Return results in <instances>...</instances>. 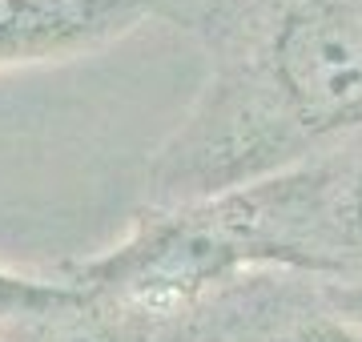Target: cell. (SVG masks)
<instances>
[{"mask_svg":"<svg viewBox=\"0 0 362 342\" xmlns=\"http://www.w3.org/2000/svg\"><path fill=\"white\" fill-rule=\"evenodd\" d=\"M266 89L302 133L362 121V0H294L266 40Z\"/></svg>","mask_w":362,"mask_h":342,"instance_id":"2","label":"cell"},{"mask_svg":"<svg viewBox=\"0 0 362 342\" xmlns=\"http://www.w3.org/2000/svg\"><path fill=\"white\" fill-rule=\"evenodd\" d=\"M149 8L153 0H0V73L105 49Z\"/></svg>","mask_w":362,"mask_h":342,"instance_id":"3","label":"cell"},{"mask_svg":"<svg viewBox=\"0 0 362 342\" xmlns=\"http://www.w3.org/2000/svg\"><path fill=\"white\" fill-rule=\"evenodd\" d=\"M258 262H290L254 185L149 213L125 242L57 270L93 302H185Z\"/></svg>","mask_w":362,"mask_h":342,"instance_id":"1","label":"cell"},{"mask_svg":"<svg viewBox=\"0 0 362 342\" xmlns=\"http://www.w3.org/2000/svg\"><path fill=\"white\" fill-rule=\"evenodd\" d=\"M350 225H354L358 237H362V170H358V177H354V185H350Z\"/></svg>","mask_w":362,"mask_h":342,"instance_id":"7","label":"cell"},{"mask_svg":"<svg viewBox=\"0 0 362 342\" xmlns=\"http://www.w3.org/2000/svg\"><path fill=\"white\" fill-rule=\"evenodd\" d=\"M274 342H362V326L342 318H302Z\"/></svg>","mask_w":362,"mask_h":342,"instance_id":"6","label":"cell"},{"mask_svg":"<svg viewBox=\"0 0 362 342\" xmlns=\"http://www.w3.org/2000/svg\"><path fill=\"white\" fill-rule=\"evenodd\" d=\"M0 342H8V338H4V330H0Z\"/></svg>","mask_w":362,"mask_h":342,"instance_id":"8","label":"cell"},{"mask_svg":"<svg viewBox=\"0 0 362 342\" xmlns=\"http://www.w3.org/2000/svg\"><path fill=\"white\" fill-rule=\"evenodd\" d=\"M8 342H133V334L121 322H109L97 314V302H81L73 310H61L52 318H37V322H16L4 330Z\"/></svg>","mask_w":362,"mask_h":342,"instance_id":"5","label":"cell"},{"mask_svg":"<svg viewBox=\"0 0 362 342\" xmlns=\"http://www.w3.org/2000/svg\"><path fill=\"white\" fill-rule=\"evenodd\" d=\"M89 302V294L69 286L57 274H25L0 262V326H16V322H37L52 318L61 310Z\"/></svg>","mask_w":362,"mask_h":342,"instance_id":"4","label":"cell"}]
</instances>
